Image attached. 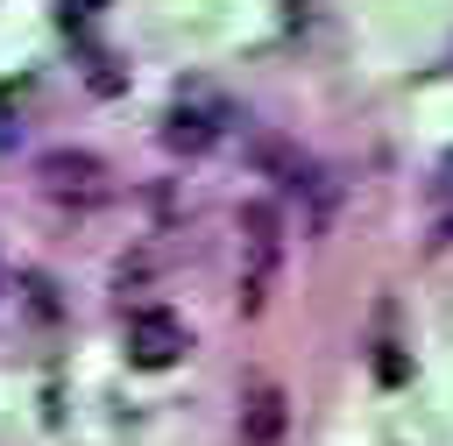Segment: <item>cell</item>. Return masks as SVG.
I'll use <instances>...</instances> for the list:
<instances>
[{"instance_id":"cell-4","label":"cell","mask_w":453,"mask_h":446,"mask_svg":"<svg viewBox=\"0 0 453 446\" xmlns=\"http://www.w3.org/2000/svg\"><path fill=\"white\" fill-rule=\"evenodd\" d=\"M184 347H191V333L177 311H134L127 319V361L134 368H170Z\"/></svg>"},{"instance_id":"cell-1","label":"cell","mask_w":453,"mask_h":446,"mask_svg":"<svg viewBox=\"0 0 453 446\" xmlns=\"http://www.w3.org/2000/svg\"><path fill=\"white\" fill-rule=\"evenodd\" d=\"M241 248H248V269H241V311H262L269 297V276H276V255H283V212L276 205H241Z\"/></svg>"},{"instance_id":"cell-7","label":"cell","mask_w":453,"mask_h":446,"mask_svg":"<svg viewBox=\"0 0 453 446\" xmlns=\"http://www.w3.org/2000/svg\"><path fill=\"white\" fill-rule=\"evenodd\" d=\"M7 142H14V120H7V106H0V149H7Z\"/></svg>"},{"instance_id":"cell-3","label":"cell","mask_w":453,"mask_h":446,"mask_svg":"<svg viewBox=\"0 0 453 446\" xmlns=\"http://www.w3.org/2000/svg\"><path fill=\"white\" fill-rule=\"evenodd\" d=\"M234 127V106L219 99V92H205V85H191L177 106H170V120H163V142L177 149V156H205L219 135Z\"/></svg>"},{"instance_id":"cell-8","label":"cell","mask_w":453,"mask_h":446,"mask_svg":"<svg viewBox=\"0 0 453 446\" xmlns=\"http://www.w3.org/2000/svg\"><path fill=\"white\" fill-rule=\"evenodd\" d=\"M446 241H453V219H446Z\"/></svg>"},{"instance_id":"cell-5","label":"cell","mask_w":453,"mask_h":446,"mask_svg":"<svg viewBox=\"0 0 453 446\" xmlns=\"http://www.w3.org/2000/svg\"><path fill=\"white\" fill-rule=\"evenodd\" d=\"M241 439H248V446H276V439H283V389H276V382H262V389L248 396Z\"/></svg>"},{"instance_id":"cell-2","label":"cell","mask_w":453,"mask_h":446,"mask_svg":"<svg viewBox=\"0 0 453 446\" xmlns=\"http://www.w3.org/2000/svg\"><path fill=\"white\" fill-rule=\"evenodd\" d=\"M35 177H42V191H50L57 205H78V212H92V205H106V198H113L106 163H99V156H85V149H50V156L35 163Z\"/></svg>"},{"instance_id":"cell-6","label":"cell","mask_w":453,"mask_h":446,"mask_svg":"<svg viewBox=\"0 0 453 446\" xmlns=\"http://www.w3.org/2000/svg\"><path fill=\"white\" fill-rule=\"evenodd\" d=\"M99 7H106V0H57V14H64V28H71V21H92Z\"/></svg>"}]
</instances>
